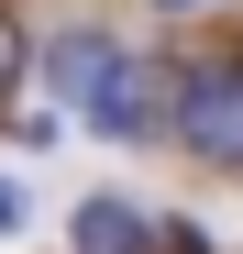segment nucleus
Returning <instances> with one entry per match:
<instances>
[{"instance_id": "nucleus-7", "label": "nucleus", "mask_w": 243, "mask_h": 254, "mask_svg": "<svg viewBox=\"0 0 243 254\" xmlns=\"http://www.w3.org/2000/svg\"><path fill=\"white\" fill-rule=\"evenodd\" d=\"M166 11H199V0H166Z\"/></svg>"}, {"instance_id": "nucleus-6", "label": "nucleus", "mask_w": 243, "mask_h": 254, "mask_svg": "<svg viewBox=\"0 0 243 254\" xmlns=\"http://www.w3.org/2000/svg\"><path fill=\"white\" fill-rule=\"evenodd\" d=\"M0 232H22V188L11 177H0Z\"/></svg>"}, {"instance_id": "nucleus-1", "label": "nucleus", "mask_w": 243, "mask_h": 254, "mask_svg": "<svg viewBox=\"0 0 243 254\" xmlns=\"http://www.w3.org/2000/svg\"><path fill=\"white\" fill-rule=\"evenodd\" d=\"M177 144L199 166H221V177H243V56L177 77Z\"/></svg>"}, {"instance_id": "nucleus-2", "label": "nucleus", "mask_w": 243, "mask_h": 254, "mask_svg": "<svg viewBox=\"0 0 243 254\" xmlns=\"http://www.w3.org/2000/svg\"><path fill=\"white\" fill-rule=\"evenodd\" d=\"M177 89H166V77H155L144 56H122L111 77H100V89H89V133H111V144H144L155 133V111H166Z\"/></svg>"}, {"instance_id": "nucleus-5", "label": "nucleus", "mask_w": 243, "mask_h": 254, "mask_svg": "<svg viewBox=\"0 0 243 254\" xmlns=\"http://www.w3.org/2000/svg\"><path fill=\"white\" fill-rule=\"evenodd\" d=\"M11 77H22V22L0 11V100H11Z\"/></svg>"}, {"instance_id": "nucleus-3", "label": "nucleus", "mask_w": 243, "mask_h": 254, "mask_svg": "<svg viewBox=\"0 0 243 254\" xmlns=\"http://www.w3.org/2000/svg\"><path fill=\"white\" fill-rule=\"evenodd\" d=\"M66 254H155V232H144V210H133V199H77Z\"/></svg>"}, {"instance_id": "nucleus-4", "label": "nucleus", "mask_w": 243, "mask_h": 254, "mask_svg": "<svg viewBox=\"0 0 243 254\" xmlns=\"http://www.w3.org/2000/svg\"><path fill=\"white\" fill-rule=\"evenodd\" d=\"M111 66H122V45H111V33H56V45H45V77H56V100H77V111H89V89H100Z\"/></svg>"}]
</instances>
